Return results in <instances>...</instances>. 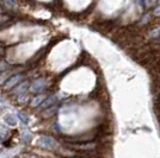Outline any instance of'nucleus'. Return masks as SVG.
<instances>
[{
    "instance_id": "9",
    "label": "nucleus",
    "mask_w": 160,
    "mask_h": 158,
    "mask_svg": "<svg viewBox=\"0 0 160 158\" xmlns=\"http://www.w3.org/2000/svg\"><path fill=\"white\" fill-rule=\"evenodd\" d=\"M43 100H44V95H38V96H36V98H33L32 99V101H31V106H32V107H37L38 105H42Z\"/></svg>"
},
{
    "instance_id": "14",
    "label": "nucleus",
    "mask_w": 160,
    "mask_h": 158,
    "mask_svg": "<svg viewBox=\"0 0 160 158\" xmlns=\"http://www.w3.org/2000/svg\"><path fill=\"white\" fill-rule=\"evenodd\" d=\"M6 69H8V63H6L5 61H0V74Z\"/></svg>"
},
{
    "instance_id": "16",
    "label": "nucleus",
    "mask_w": 160,
    "mask_h": 158,
    "mask_svg": "<svg viewBox=\"0 0 160 158\" xmlns=\"http://www.w3.org/2000/svg\"><path fill=\"white\" fill-rule=\"evenodd\" d=\"M153 14L155 16V17H160V5H159V6H157L155 8H154Z\"/></svg>"
},
{
    "instance_id": "15",
    "label": "nucleus",
    "mask_w": 160,
    "mask_h": 158,
    "mask_svg": "<svg viewBox=\"0 0 160 158\" xmlns=\"http://www.w3.org/2000/svg\"><path fill=\"white\" fill-rule=\"evenodd\" d=\"M54 113H55V107H52V108L49 107V108H48V112L44 113V114H43V117H44V118H47V117H52Z\"/></svg>"
},
{
    "instance_id": "2",
    "label": "nucleus",
    "mask_w": 160,
    "mask_h": 158,
    "mask_svg": "<svg viewBox=\"0 0 160 158\" xmlns=\"http://www.w3.org/2000/svg\"><path fill=\"white\" fill-rule=\"evenodd\" d=\"M37 145L43 149H50L55 145V139L52 138L50 136H41L37 140Z\"/></svg>"
},
{
    "instance_id": "7",
    "label": "nucleus",
    "mask_w": 160,
    "mask_h": 158,
    "mask_svg": "<svg viewBox=\"0 0 160 158\" xmlns=\"http://www.w3.org/2000/svg\"><path fill=\"white\" fill-rule=\"evenodd\" d=\"M12 70H4V72L0 74V86H2V85H5L7 81H8V79L12 76Z\"/></svg>"
},
{
    "instance_id": "17",
    "label": "nucleus",
    "mask_w": 160,
    "mask_h": 158,
    "mask_svg": "<svg viewBox=\"0 0 160 158\" xmlns=\"http://www.w3.org/2000/svg\"><path fill=\"white\" fill-rule=\"evenodd\" d=\"M4 55H5V48L4 46H0V59L4 57Z\"/></svg>"
},
{
    "instance_id": "19",
    "label": "nucleus",
    "mask_w": 160,
    "mask_h": 158,
    "mask_svg": "<svg viewBox=\"0 0 160 158\" xmlns=\"http://www.w3.org/2000/svg\"><path fill=\"white\" fill-rule=\"evenodd\" d=\"M2 138H4V137H2V136H1V134H0V143H1V142H2Z\"/></svg>"
},
{
    "instance_id": "13",
    "label": "nucleus",
    "mask_w": 160,
    "mask_h": 158,
    "mask_svg": "<svg viewBox=\"0 0 160 158\" xmlns=\"http://www.w3.org/2000/svg\"><path fill=\"white\" fill-rule=\"evenodd\" d=\"M149 20H151V14H145V16L142 17V19L140 20L139 25H146V24L149 23Z\"/></svg>"
},
{
    "instance_id": "10",
    "label": "nucleus",
    "mask_w": 160,
    "mask_h": 158,
    "mask_svg": "<svg viewBox=\"0 0 160 158\" xmlns=\"http://www.w3.org/2000/svg\"><path fill=\"white\" fill-rule=\"evenodd\" d=\"M160 0H143V5L146 8H152L153 6H157Z\"/></svg>"
},
{
    "instance_id": "18",
    "label": "nucleus",
    "mask_w": 160,
    "mask_h": 158,
    "mask_svg": "<svg viewBox=\"0 0 160 158\" xmlns=\"http://www.w3.org/2000/svg\"><path fill=\"white\" fill-rule=\"evenodd\" d=\"M22 158H37V157H36V156H32V155L25 153V155H22Z\"/></svg>"
},
{
    "instance_id": "4",
    "label": "nucleus",
    "mask_w": 160,
    "mask_h": 158,
    "mask_svg": "<svg viewBox=\"0 0 160 158\" xmlns=\"http://www.w3.org/2000/svg\"><path fill=\"white\" fill-rule=\"evenodd\" d=\"M46 86H47V81H46V79H38L33 82L30 88H31V92L37 93V92L43 91V89L46 88Z\"/></svg>"
},
{
    "instance_id": "21",
    "label": "nucleus",
    "mask_w": 160,
    "mask_h": 158,
    "mask_svg": "<svg viewBox=\"0 0 160 158\" xmlns=\"http://www.w3.org/2000/svg\"><path fill=\"white\" fill-rule=\"evenodd\" d=\"M0 102H2V98H1V95H0Z\"/></svg>"
},
{
    "instance_id": "5",
    "label": "nucleus",
    "mask_w": 160,
    "mask_h": 158,
    "mask_svg": "<svg viewBox=\"0 0 160 158\" xmlns=\"http://www.w3.org/2000/svg\"><path fill=\"white\" fill-rule=\"evenodd\" d=\"M29 87H30L29 81H23V82H20L19 85L16 86V88L13 89V94L14 95H23L29 89Z\"/></svg>"
},
{
    "instance_id": "23",
    "label": "nucleus",
    "mask_w": 160,
    "mask_h": 158,
    "mask_svg": "<svg viewBox=\"0 0 160 158\" xmlns=\"http://www.w3.org/2000/svg\"><path fill=\"white\" fill-rule=\"evenodd\" d=\"M0 112H1V108H0Z\"/></svg>"
},
{
    "instance_id": "8",
    "label": "nucleus",
    "mask_w": 160,
    "mask_h": 158,
    "mask_svg": "<svg viewBox=\"0 0 160 158\" xmlns=\"http://www.w3.org/2000/svg\"><path fill=\"white\" fill-rule=\"evenodd\" d=\"M160 36V25L159 26L153 27L149 32H148V38H158Z\"/></svg>"
},
{
    "instance_id": "12",
    "label": "nucleus",
    "mask_w": 160,
    "mask_h": 158,
    "mask_svg": "<svg viewBox=\"0 0 160 158\" xmlns=\"http://www.w3.org/2000/svg\"><path fill=\"white\" fill-rule=\"evenodd\" d=\"M18 118H19V120L23 123V124H28L29 123V117H28L27 114H24V113H22V112H18Z\"/></svg>"
},
{
    "instance_id": "6",
    "label": "nucleus",
    "mask_w": 160,
    "mask_h": 158,
    "mask_svg": "<svg viewBox=\"0 0 160 158\" xmlns=\"http://www.w3.org/2000/svg\"><path fill=\"white\" fill-rule=\"evenodd\" d=\"M56 101H58V96H56V95H50V96H48L47 99H44V101H43L42 105H41V108L47 109L49 107H52Z\"/></svg>"
},
{
    "instance_id": "3",
    "label": "nucleus",
    "mask_w": 160,
    "mask_h": 158,
    "mask_svg": "<svg viewBox=\"0 0 160 158\" xmlns=\"http://www.w3.org/2000/svg\"><path fill=\"white\" fill-rule=\"evenodd\" d=\"M23 77H24L23 74H14V75H12V76L8 79V81L5 83V89H6V91H10V89L14 88L17 85H19L20 81L23 80Z\"/></svg>"
},
{
    "instance_id": "20",
    "label": "nucleus",
    "mask_w": 160,
    "mask_h": 158,
    "mask_svg": "<svg viewBox=\"0 0 160 158\" xmlns=\"http://www.w3.org/2000/svg\"><path fill=\"white\" fill-rule=\"evenodd\" d=\"M71 158H87V157H71Z\"/></svg>"
},
{
    "instance_id": "22",
    "label": "nucleus",
    "mask_w": 160,
    "mask_h": 158,
    "mask_svg": "<svg viewBox=\"0 0 160 158\" xmlns=\"http://www.w3.org/2000/svg\"><path fill=\"white\" fill-rule=\"evenodd\" d=\"M0 7H2V6H1V1H0Z\"/></svg>"
},
{
    "instance_id": "11",
    "label": "nucleus",
    "mask_w": 160,
    "mask_h": 158,
    "mask_svg": "<svg viewBox=\"0 0 160 158\" xmlns=\"http://www.w3.org/2000/svg\"><path fill=\"white\" fill-rule=\"evenodd\" d=\"M5 123H6L7 125H10V126H16V125H17V120L14 119L13 115H6V117H5Z\"/></svg>"
},
{
    "instance_id": "1",
    "label": "nucleus",
    "mask_w": 160,
    "mask_h": 158,
    "mask_svg": "<svg viewBox=\"0 0 160 158\" xmlns=\"http://www.w3.org/2000/svg\"><path fill=\"white\" fill-rule=\"evenodd\" d=\"M71 147H73L75 150H80V151H92L97 149V144L96 143H91V142H79V143H72L69 144Z\"/></svg>"
}]
</instances>
